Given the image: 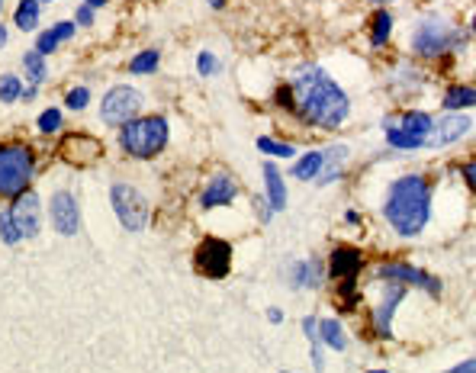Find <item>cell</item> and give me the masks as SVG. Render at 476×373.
<instances>
[{
    "instance_id": "cell-3",
    "label": "cell",
    "mask_w": 476,
    "mask_h": 373,
    "mask_svg": "<svg viewBox=\"0 0 476 373\" xmlns=\"http://www.w3.org/2000/svg\"><path fill=\"white\" fill-rule=\"evenodd\" d=\"M431 129H435V119L428 116L425 109H402V113H390V116L383 119L386 145L396 151L425 149Z\"/></svg>"
},
{
    "instance_id": "cell-40",
    "label": "cell",
    "mask_w": 476,
    "mask_h": 373,
    "mask_svg": "<svg viewBox=\"0 0 476 373\" xmlns=\"http://www.w3.org/2000/svg\"><path fill=\"white\" fill-rule=\"evenodd\" d=\"M344 222H351V225H358V222H360V216H358V213H354V209H348V213H344Z\"/></svg>"
},
{
    "instance_id": "cell-42",
    "label": "cell",
    "mask_w": 476,
    "mask_h": 373,
    "mask_svg": "<svg viewBox=\"0 0 476 373\" xmlns=\"http://www.w3.org/2000/svg\"><path fill=\"white\" fill-rule=\"evenodd\" d=\"M470 33L476 36V13H473V17H470Z\"/></svg>"
},
{
    "instance_id": "cell-17",
    "label": "cell",
    "mask_w": 476,
    "mask_h": 373,
    "mask_svg": "<svg viewBox=\"0 0 476 373\" xmlns=\"http://www.w3.org/2000/svg\"><path fill=\"white\" fill-rule=\"evenodd\" d=\"M235 197H238V183H235V177L216 174L213 181L206 183V190H203V197H200V206H203V209L229 206V203H232Z\"/></svg>"
},
{
    "instance_id": "cell-33",
    "label": "cell",
    "mask_w": 476,
    "mask_h": 373,
    "mask_svg": "<svg viewBox=\"0 0 476 373\" xmlns=\"http://www.w3.org/2000/svg\"><path fill=\"white\" fill-rule=\"evenodd\" d=\"M65 103H68L71 109H84L87 103H91V91H87V87H75V91H71V93L65 97Z\"/></svg>"
},
{
    "instance_id": "cell-32",
    "label": "cell",
    "mask_w": 476,
    "mask_h": 373,
    "mask_svg": "<svg viewBox=\"0 0 476 373\" xmlns=\"http://www.w3.org/2000/svg\"><path fill=\"white\" fill-rule=\"evenodd\" d=\"M61 129V113L59 109H45L39 116V132H59Z\"/></svg>"
},
{
    "instance_id": "cell-34",
    "label": "cell",
    "mask_w": 476,
    "mask_h": 373,
    "mask_svg": "<svg viewBox=\"0 0 476 373\" xmlns=\"http://www.w3.org/2000/svg\"><path fill=\"white\" fill-rule=\"evenodd\" d=\"M197 68H200V75L203 77H213L219 71V61L213 52H200V59H197Z\"/></svg>"
},
{
    "instance_id": "cell-36",
    "label": "cell",
    "mask_w": 476,
    "mask_h": 373,
    "mask_svg": "<svg viewBox=\"0 0 476 373\" xmlns=\"http://www.w3.org/2000/svg\"><path fill=\"white\" fill-rule=\"evenodd\" d=\"M460 174H463V183L476 193V161H467V165L460 167Z\"/></svg>"
},
{
    "instance_id": "cell-27",
    "label": "cell",
    "mask_w": 476,
    "mask_h": 373,
    "mask_svg": "<svg viewBox=\"0 0 476 373\" xmlns=\"http://www.w3.org/2000/svg\"><path fill=\"white\" fill-rule=\"evenodd\" d=\"M36 23H39V0H20L17 26L20 29H36Z\"/></svg>"
},
{
    "instance_id": "cell-45",
    "label": "cell",
    "mask_w": 476,
    "mask_h": 373,
    "mask_svg": "<svg viewBox=\"0 0 476 373\" xmlns=\"http://www.w3.org/2000/svg\"><path fill=\"white\" fill-rule=\"evenodd\" d=\"M370 3H390V0H370Z\"/></svg>"
},
{
    "instance_id": "cell-35",
    "label": "cell",
    "mask_w": 476,
    "mask_h": 373,
    "mask_svg": "<svg viewBox=\"0 0 476 373\" xmlns=\"http://www.w3.org/2000/svg\"><path fill=\"white\" fill-rule=\"evenodd\" d=\"M309 357H312V370L322 373L325 370V354H322V338L318 341H309Z\"/></svg>"
},
{
    "instance_id": "cell-4",
    "label": "cell",
    "mask_w": 476,
    "mask_h": 373,
    "mask_svg": "<svg viewBox=\"0 0 476 373\" xmlns=\"http://www.w3.org/2000/svg\"><path fill=\"white\" fill-rule=\"evenodd\" d=\"M463 42H467V36L460 33L451 20L425 17L412 33V52L418 59H438V55H447L454 49H463Z\"/></svg>"
},
{
    "instance_id": "cell-39",
    "label": "cell",
    "mask_w": 476,
    "mask_h": 373,
    "mask_svg": "<svg viewBox=\"0 0 476 373\" xmlns=\"http://www.w3.org/2000/svg\"><path fill=\"white\" fill-rule=\"evenodd\" d=\"M268 319L274 325H280V322H284V309H268Z\"/></svg>"
},
{
    "instance_id": "cell-43",
    "label": "cell",
    "mask_w": 476,
    "mask_h": 373,
    "mask_svg": "<svg viewBox=\"0 0 476 373\" xmlns=\"http://www.w3.org/2000/svg\"><path fill=\"white\" fill-rule=\"evenodd\" d=\"M222 3H226V0H209V7H216V10L222 7Z\"/></svg>"
},
{
    "instance_id": "cell-11",
    "label": "cell",
    "mask_w": 476,
    "mask_h": 373,
    "mask_svg": "<svg viewBox=\"0 0 476 373\" xmlns=\"http://www.w3.org/2000/svg\"><path fill=\"white\" fill-rule=\"evenodd\" d=\"M139 109H142V93L135 91V87L119 84V87H113V91L103 97L100 116H103V123H109V125H125V123H132Z\"/></svg>"
},
{
    "instance_id": "cell-28",
    "label": "cell",
    "mask_w": 476,
    "mask_h": 373,
    "mask_svg": "<svg viewBox=\"0 0 476 373\" xmlns=\"http://www.w3.org/2000/svg\"><path fill=\"white\" fill-rule=\"evenodd\" d=\"M258 149L264 151V155H270V158H293V155H296V149H293V145H286V142H277V139H270V135H261V139H258Z\"/></svg>"
},
{
    "instance_id": "cell-16",
    "label": "cell",
    "mask_w": 476,
    "mask_h": 373,
    "mask_svg": "<svg viewBox=\"0 0 476 373\" xmlns=\"http://www.w3.org/2000/svg\"><path fill=\"white\" fill-rule=\"evenodd\" d=\"M328 277V267L318 261V257H306V261H296L290 267V283L293 290H318Z\"/></svg>"
},
{
    "instance_id": "cell-12",
    "label": "cell",
    "mask_w": 476,
    "mask_h": 373,
    "mask_svg": "<svg viewBox=\"0 0 476 373\" xmlns=\"http://www.w3.org/2000/svg\"><path fill=\"white\" fill-rule=\"evenodd\" d=\"M470 129H473V119L470 116H463V113H447L444 119H435V129L428 135L425 149H444V145H451V142H460Z\"/></svg>"
},
{
    "instance_id": "cell-31",
    "label": "cell",
    "mask_w": 476,
    "mask_h": 373,
    "mask_svg": "<svg viewBox=\"0 0 476 373\" xmlns=\"http://www.w3.org/2000/svg\"><path fill=\"white\" fill-rule=\"evenodd\" d=\"M26 71H29V75H33V81L39 84V81H45V75H49V71H45V59H42L39 52H29V55H26Z\"/></svg>"
},
{
    "instance_id": "cell-23",
    "label": "cell",
    "mask_w": 476,
    "mask_h": 373,
    "mask_svg": "<svg viewBox=\"0 0 476 373\" xmlns=\"http://www.w3.org/2000/svg\"><path fill=\"white\" fill-rule=\"evenodd\" d=\"M318 338H322V344H328L332 351L348 348V335H344V325L338 322V319H318Z\"/></svg>"
},
{
    "instance_id": "cell-6",
    "label": "cell",
    "mask_w": 476,
    "mask_h": 373,
    "mask_svg": "<svg viewBox=\"0 0 476 373\" xmlns=\"http://www.w3.org/2000/svg\"><path fill=\"white\" fill-rule=\"evenodd\" d=\"M33 177V151L26 145H0V193L20 197Z\"/></svg>"
},
{
    "instance_id": "cell-19",
    "label": "cell",
    "mask_w": 476,
    "mask_h": 373,
    "mask_svg": "<svg viewBox=\"0 0 476 373\" xmlns=\"http://www.w3.org/2000/svg\"><path fill=\"white\" fill-rule=\"evenodd\" d=\"M264 193H268V203L274 213L286 209V183H284V174H280V167L274 161H264Z\"/></svg>"
},
{
    "instance_id": "cell-7",
    "label": "cell",
    "mask_w": 476,
    "mask_h": 373,
    "mask_svg": "<svg viewBox=\"0 0 476 373\" xmlns=\"http://www.w3.org/2000/svg\"><path fill=\"white\" fill-rule=\"evenodd\" d=\"M109 199H113V209H116V219L123 222V229L142 232L145 222H148V203H145L142 193L135 187H129V183H113Z\"/></svg>"
},
{
    "instance_id": "cell-26",
    "label": "cell",
    "mask_w": 476,
    "mask_h": 373,
    "mask_svg": "<svg viewBox=\"0 0 476 373\" xmlns=\"http://www.w3.org/2000/svg\"><path fill=\"white\" fill-rule=\"evenodd\" d=\"M158 61H161V55L155 49L139 52V55L129 61V71H132V75H151V71H158Z\"/></svg>"
},
{
    "instance_id": "cell-46",
    "label": "cell",
    "mask_w": 476,
    "mask_h": 373,
    "mask_svg": "<svg viewBox=\"0 0 476 373\" xmlns=\"http://www.w3.org/2000/svg\"><path fill=\"white\" fill-rule=\"evenodd\" d=\"M367 373H390V370H367Z\"/></svg>"
},
{
    "instance_id": "cell-20",
    "label": "cell",
    "mask_w": 476,
    "mask_h": 373,
    "mask_svg": "<svg viewBox=\"0 0 476 373\" xmlns=\"http://www.w3.org/2000/svg\"><path fill=\"white\" fill-rule=\"evenodd\" d=\"M61 155H65L68 161H75V165H84V161L100 158V142L91 139V135H68Z\"/></svg>"
},
{
    "instance_id": "cell-30",
    "label": "cell",
    "mask_w": 476,
    "mask_h": 373,
    "mask_svg": "<svg viewBox=\"0 0 476 373\" xmlns=\"http://www.w3.org/2000/svg\"><path fill=\"white\" fill-rule=\"evenodd\" d=\"M0 238L7 241V245H17L20 238H26L23 229H20V225L13 222V216H10V209L7 213H0Z\"/></svg>"
},
{
    "instance_id": "cell-9",
    "label": "cell",
    "mask_w": 476,
    "mask_h": 373,
    "mask_svg": "<svg viewBox=\"0 0 476 373\" xmlns=\"http://www.w3.org/2000/svg\"><path fill=\"white\" fill-rule=\"evenodd\" d=\"M376 280H396V283H406V287H422V290H428L431 296H441L444 283L438 280L435 274H428V271H422V267L415 264H406V261H386V264H380L374 271Z\"/></svg>"
},
{
    "instance_id": "cell-21",
    "label": "cell",
    "mask_w": 476,
    "mask_h": 373,
    "mask_svg": "<svg viewBox=\"0 0 476 373\" xmlns=\"http://www.w3.org/2000/svg\"><path fill=\"white\" fill-rule=\"evenodd\" d=\"M441 107L447 109V113H460V109L476 107V87H467V84H454V87H447Z\"/></svg>"
},
{
    "instance_id": "cell-44",
    "label": "cell",
    "mask_w": 476,
    "mask_h": 373,
    "mask_svg": "<svg viewBox=\"0 0 476 373\" xmlns=\"http://www.w3.org/2000/svg\"><path fill=\"white\" fill-rule=\"evenodd\" d=\"M3 42H7V29H3V26H0V45H3Z\"/></svg>"
},
{
    "instance_id": "cell-25",
    "label": "cell",
    "mask_w": 476,
    "mask_h": 373,
    "mask_svg": "<svg viewBox=\"0 0 476 373\" xmlns=\"http://www.w3.org/2000/svg\"><path fill=\"white\" fill-rule=\"evenodd\" d=\"M75 36V23H55L49 33L39 36V55H52V52L59 49L61 39H71Z\"/></svg>"
},
{
    "instance_id": "cell-24",
    "label": "cell",
    "mask_w": 476,
    "mask_h": 373,
    "mask_svg": "<svg viewBox=\"0 0 476 373\" xmlns=\"http://www.w3.org/2000/svg\"><path fill=\"white\" fill-rule=\"evenodd\" d=\"M318 171H322V151H306L302 158H296V165L290 167V177L296 181H316Z\"/></svg>"
},
{
    "instance_id": "cell-37",
    "label": "cell",
    "mask_w": 476,
    "mask_h": 373,
    "mask_svg": "<svg viewBox=\"0 0 476 373\" xmlns=\"http://www.w3.org/2000/svg\"><path fill=\"white\" fill-rule=\"evenodd\" d=\"M444 373H476V357H470V360H463V364L451 367V370H444Z\"/></svg>"
},
{
    "instance_id": "cell-47",
    "label": "cell",
    "mask_w": 476,
    "mask_h": 373,
    "mask_svg": "<svg viewBox=\"0 0 476 373\" xmlns=\"http://www.w3.org/2000/svg\"><path fill=\"white\" fill-rule=\"evenodd\" d=\"M284 373H293V370H284Z\"/></svg>"
},
{
    "instance_id": "cell-22",
    "label": "cell",
    "mask_w": 476,
    "mask_h": 373,
    "mask_svg": "<svg viewBox=\"0 0 476 373\" xmlns=\"http://www.w3.org/2000/svg\"><path fill=\"white\" fill-rule=\"evenodd\" d=\"M370 49H383L386 42H390V36H393V13L390 10H376L374 17H370Z\"/></svg>"
},
{
    "instance_id": "cell-5",
    "label": "cell",
    "mask_w": 476,
    "mask_h": 373,
    "mask_svg": "<svg viewBox=\"0 0 476 373\" xmlns=\"http://www.w3.org/2000/svg\"><path fill=\"white\" fill-rule=\"evenodd\" d=\"M167 135H171V129H167L164 116H142L123 125L119 145H123L125 155H132V158H155L164 151Z\"/></svg>"
},
{
    "instance_id": "cell-14",
    "label": "cell",
    "mask_w": 476,
    "mask_h": 373,
    "mask_svg": "<svg viewBox=\"0 0 476 373\" xmlns=\"http://www.w3.org/2000/svg\"><path fill=\"white\" fill-rule=\"evenodd\" d=\"M10 216H13V222L23 229L26 238H36L42 229V219H39V197L29 190H23L17 199H13V209H10Z\"/></svg>"
},
{
    "instance_id": "cell-10",
    "label": "cell",
    "mask_w": 476,
    "mask_h": 373,
    "mask_svg": "<svg viewBox=\"0 0 476 373\" xmlns=\"http://www.w3.org/2000/svg\"><path fill=\"white\" fill-rule=\"evenodd\" d=\"M406 293H409V287L396 280H383V287H380V303L370 312V322H374V332L383 341L393 338V315L399 309V303L406 299Z\"/></svg>"
},
{
    "instance_id": "cell-48",
    "label": "cell",
    "mask_w": 476,
    "mask_h": 373,
    "mask_svg": "<svg viewBox=\"0 0 476 373\" xmlns=\"http://www.w3.org/2000/svg\"><path fill=\"white\" fill-rule=\"evenodd\" d=\"M42 3H45V0H42Z\"/></svg>"
},
{
    "instance_id": "cell-29",
    "label": "cell",
    "mask_w": 476,
    "mask_h": 373,
    "mask_svg": "<svg viewBox=\"0 0 476 373\" xmlns=\"http://www.w3.org/2000/svg\"><path fill=\"white\" fill-rule=\"evenodd\" d=\"M20 97H23V84H20V77H13V75L0 77V103H17Z\"/></svg>"
},
{
    "instance_id": "cell-38",
    "label": "cell",
    "mask_w": 476,
    "mask_h": 373,
    "mask_svg": "<svg viewBox=\"0 0 476 373\" xmlns=\"http://www.w3.org/2000/svg\"><path fill=\"white\" fill-rule=\"evenodd\" d=\"M77 23H81V26H91L93 23V7H81V10H77Z\"/></svg>"
},
{
    "instance_id": "cell-8",
    "label": "cell",
    "mask_w": 476,
    "mask_h": 373,
    "mask_svg": "<svg viewBox=\"0 0 476 373\" xmlns=\"http://www.w3.org/2000/svg\"><path fill=\"white\" fill-rule=\"evenodd\" d=\"M193 264L203 277L209 280H222V277L232 271V245L226 238H203L200 248L193 251Z\"/></svg>"
},
{
    "instance_id": "cell-15",
    "label": "cell",
    "mask_w": 476,
    "mask_h": 373,
    "mask_svg": "<svg viewBox=\"0 0 476 373\" xmlns=\"http://www.w3.org/2000/svg\"><path fill=\"white\" fill-rule=\"evenodd\" d=\"M52 225L59 235H75L77 225H81V213H77V203L71 193L59 190L52 197Z\"/></svg>"
},
{
    "instance_id": "cell-1",
    "label": "cell",
    "mask_w": 476,
    "mask_h": 373,
    "mask_svg": "<svg viewBox=\"0 0 476 373\" xmlns=\"http://www.w3.org/2000/svg\"><path fill=\"white\" fill-rule=\"evenodd\" d=\"M286 87L293 93V113H300L316 129H341L344 119L351 116V100L338 87V81H332L325 68H296V75Z\"/></svg>"
},
{
    "instance_id": "cell-41",
    "label": "cell",
    "mask_w": 476,
    "mask_h": 373,
    "mask_svg": "<svg viewBox=\"0 0 476 373\" xmlns=\"http://www.w3.org/2000/svg\"><path fill=\"white\" fill-rule=\"evenodd\" d=\"M103 3H107V0H87L84 7H103Z\"/></svg>"
},
{
    "instance_id": "cell-2",
    "label": "cell",
    "mask_w": 476,
    "mask_h": 373,
    "mask_svg": "<svg viewBox=\"0 0 476 373\" xmlns=\"http://www.w3.org/2000/svg\"><path fill=\"white\" fill-rule=\"evenodd\" d=\"M383 219L399 238H415L431 219V183L422 174L396 177L383 199Z\"/></svg>"
},
{
    "instance_id": "cell-18",
    "label": "cell",
    "mask_w": 476,
    "mask_h": 373,
    "mask_svg": "<svg viewBox=\"0 0 476 373\" xmlns=\"http://www.w3.org/2000/svg\"><path fill=\"white\" fill-rule=\"evenodd\" d=\"M348 158H351L348 145H328V149H322V171H318V177H316L318 187H328V183L338 181V177L344 174Z\"/></svg>"
},
{
    "instance_id": "cell-13",
    "label": "cell",
    "mask_w": 476,
    "mask_h": 373,
    "mask_svg": "<svg viewBox=\"0 0 476 373\" xmlns=\"http://www.w3.org/2000/svg\"><path fill=\"white\" fill-rule=\"evenodd\" d=\"M360 271H364V254H360V248L338 245V248L328 254V277H332V280H338V283L358 280Z\"/></svg>"
}]
</instances>
